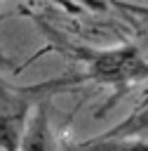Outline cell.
<instances>
[{"label":"cell","mask_w":148,"mask_h":151,"mask_svg":"<svg viewBox=\"0 0 148 151\" xmlns=\"http://www.w3.org/2000/svg\"><path fill=\"white\" fill-rule=\"evenodd\" d=\"M87 61V78L96 83H134L148 78V61L134 45L110 47V50H82Z\"/></svg>","instance_id":"6da1fadb"},{"label":"cell","mask_w":148,"mask_h":151,"mask_svg":"<svg viewBox=\"0 0 148 151\" xmlns=\"http://www.w3.org/2000/svg\"><path fill=\"white\" fill-rule=\"evenodd\" d=\"M28 99L0 83V151H19L28 123Z\"/></svg>","instance_id":"7a4b0ae2"},{"label":"cell","mask_w":148,"mask_h":151,"mask_svg":"<svg viewBox=\"0 0 148 151\" xmlns=\"http://www.w3.org/2000/svg\"><path fill=\"white\" fill-rule=\"evenodd\" d=\"M19 151H54V134L49 125L47 104H38L35 111L28 116Z\"/></svg>","instance_id":"3957f363"},{"label":"cell","mask_w":148,"mask_h":151,"mask_svg":"<svg viewBox=\"0 0 148 151\" xmlns=\"http://www.w3.org/2000/svg\"><path fill=\"white\" fill-rule=\"evenodd\" d=\"M92 151H148L146 139H108L99 142Z\"/></svg>","instance_id":"277c9868"},{"label":"cell","mask_w":148,"mask_h":151,"mask_svg":"<svg viewBox=\"0 0 148 151\" xmlns=\"http://www.w3.org/2000/svg\"><path fill=\"white\" fill-rule=\"evenodd\" d=\"M110 2H113V5H115V7H125V5H122V2H120V0H110Z\"/></svg>","instance_id":"5b68a950"}]
</instances>
